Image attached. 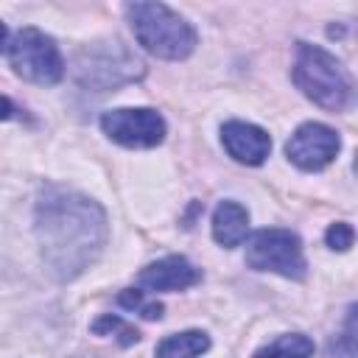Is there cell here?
<instances>
[{"instance_id":"cell-17","label":"cell","mask_w":358,"mask_h":358,"mask_svg":"<svg viewBox=\"0 0 358 358\" xmlns=\"http://www.w3.org/2000/svg\"><path fill=\"white\" fill-rule=\"evenodd\" d=\"M14 115H17V106L6 95H0V120H11Z\"/></svg>"},{"instance_id":"cell-8","label":"cell","mask_w":358,"mask_h":358,"mask_svg":"<svg viewBox=\"0 0 358 358\" xmlns=\"http://www.w3.org/2000/svg\"><path fill=\"white\" fill-rule=\"evenodd\" d=\"M221 143L227 154L241 165H263L271 151V137L266 129L246 120H227L221 126Z\"/></svg>"},{"instance_id":"cell-2","label":"cell","mask_w":358,"mask_h":358,"mask_svg":"<svg viewBox=\"0 0 358 358\" xmlns=\"http://www.w3.org/2000/svg\"><path fill=\"white\" fill-rule=\"evenodd\" d=\"M134 39L143 45V50H148L157 59H168V62H179L187 59L196 50V28L176 14L173 8H168L165 3H148V0H137L126 6Z\"/></svg>"},{"instance_id":"cell-12","label":"cell","mask_w":358,"mask_h":358,"mask_svg":"<svg viewBox=\"0 0 358 358\" xmlns=\"http://www.w3.org/2000/svg\"><path fill=\"white\" fill-rule=\"evenodd\" d=\"M313 341L305 333H282L271 344L260 347L252 358H310Z\"/></svg>"},{"instance_id":"cell-9","label":"cell","mask_w":358,"mask_h":358,"mask_svg":"<svg viewBox=\"0 0 358 358\" xmlns=\"http://www.w3.org/2000/svg\"><path fill=\"white\" fill-rule=\"evenodd\" d=\"M199 280H201V271L182 255L159 257L137 274L140 288H148V291H185Z\"/></svg>"},{"instance_id":"cell-1","label":"cell","mask_w":358,"mask_h":358,"mask_svg":"<svg viewBox=\"0 0 358 358\" xmlns=\"http://www.w3.org/2000/svg\"><path fill=\"white\" fill-rule=\"evenodd\" d=\"M34 229L42 260L56 280H76L101 257L109 241L103 207L95 199L64 187H45L39 193Z\"/></svg>"},{"instance_id":"cell-10","label":"cell","mask_w":358,"mask_h":358,"mask_svg":"<svg viewBox=\"0 0 358 358\" xmlns=\"http://www.w3.org/2000/svg\"><path fill=\"white\" fill-rule=\"evenodd\" d=\"M246 232H249V213L243 204L227 199L215 207L213 213V238L218 246L224 249H235L246 241Z\"/></svg>"},{"instance_id":"cell-3","label":"cell","mask_w":358,"mask_h":358,"mask_svg":"<svg viewBox=\"0 0 358 358\" xmlns=\"http://www.w3.org/2000/svg\"><path fill=\"white\" fill-rule=\"evenodd\" d=\"M291 78L302 90L305 98H310L316 106L327 112H341L350 101L352 84H350L344 64L319 45L296 42V59H294Z\"/></svg>"},{"instance_id":"cell-14","label":"cell","mask_w":358,"mask_h":358,"mask_svg":"<svg viewBox=\"0 0 358 358\" xmlns=\"http://www.w3.org/2000/svg\"><path fill=\"white\" fill-rule=\"evenodd\" d=\"M117 305L126 308V310H137V313H140L143 319H148V322L162 319V310H165L159 302H145V296H143L140 288H123V291L117 294Z\"/></svg>"},{"instance_id":"cell-18","label":"cell","mask_w":358,"mask_h":358,"mask_svg":"<svg viewBox=\"0 0 358 358\" xmlns=\"http://www.w3.org/2000/svg\"><path fill=\"white\" fill-rule=\"evenodd\" d=\"M6 48H8V28L0 22V53H3Z\"/></svg>"},{"instance_id":"cell-13","label":"cell","mask_w":358,"mask_h":358,"mask_svg":"<svg viewBox=\"0 0 358 358\" xmlns=\"http://www.w3.org/2000/svg\"><path fill=\"white\" fill-rule=\"evenodd\" d=\"M90 330H92L95 336H115L120 347H131V344L140 341V333H137L131 324H126L120 316H115V313H103L101 319L92 322Z\"/></svg>"},{"instance_id":"cell-15","label":"cell","mask_w":358,"mask_h":358,"mask_svg":"<svg viewBox=\"0 0 358 358\" xmlns=\"http://www.w3.org/2000/svg\"><path fill=\"white\" fill-rule=\"evenodd\" d=\"M330 358H355V305L347 310L344 333L330 341Z\"/></svg>"},{"instance_id":"cell-4","label":"cell","mask_w":358,"mask_h":358,"mask_svg":"<svg viewBox=\"0 0 358 358\" xmlns=\"http://www.w3.org/2000/svg\"><path fill=\"white\" fill-rule=\"evenodd\" d=\"M8 64L11 70L31 84L39 87H53L64 78V59L53 36L45 31L25 25L8 39Z\"/></svg>"},{"instance_id":"cell-6","label":"cell","mask_w":358,"mask_h":358,"mask_svg":"<svg viewBox=\"0 0 358 358\" xmlns=\"http://www.w3.org/2000/svg\"><path fill=\"white\" fill-rule=\"evenodd\" d=\"M103 134L123 148H154L165 140V120L148 106H120L101 115Z\"/></svg>"},{"instance_id":"cell-7","label":"cell","mask_w":358,"mask_h":358,"mask_svg":"<svg viewBox=\"0 0 358 358\" xmlns=\"http://www.w3.org/2000/svg\"><path fill=\"white\" fill-rule=\"evenodd\" d=\"M341 151V137L327 123L308 120L296 126V131L285 143V157L299 171H322L327 168Z\"/></svg>"},{"instance_id":"cell-16","label":"cell","mask_w":358,"mask_h":358,"mask_svg":"<svg viewBox=\"0 0 358 358\" xmlns=\"http://www.w3.org/2000/svg\"><path fill=\"white\" fill-rule=\"evenodd\" d=\"M352 241H355V232H352V227H350L347 221H336V224H330L327 232H324V243H327L333 252H347V249L352 246Z\"/></svg>"},{"instance_id":"cell-5","label":"cell","mask_w":358,"mask_h":358,"mask_svg":"<svg viewBox=\"0 0 358 358\" xmlns=\"http://www.w3.org/2000/svg\"><path fill=\"white\" fill-rule=\"evenodd\" d=\"M246 266L255 271H271L285 280H302L308 274V260L302 252V241L291 229L268 227L249 238L246 243Z\"/></svg>"},{"instance_id":"cell-11","label":"cell","mask_w":358,"mask_h":358,"mask_svg":"<svg viewBox=\"0 0 358 358\" xmlns=\"http://www.w3.org/2000/svg\"><path fill=\"white\" fill-rule=\"evenodd\" d=\"M210 350V336L204 330H182L173 336H165L154 355L157 358H199L201 352Z\"/></svg>"}]
</instances>
